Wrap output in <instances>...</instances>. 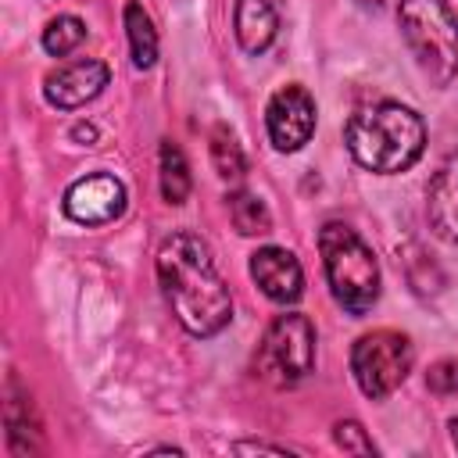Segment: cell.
Listing matches in <instances>:
<instances>
[{
    "label": "cell",
    "mask_w": 458,
    "mask_h": 458,
    "mask_svg": "<svg viewBox=\"0 0 458 458\" xmlns=\"http://www.w3.org/2000/svg\"><path fill=\"white\" fill-rule=\"evenodd\" d=\"M161 293L190 336H215L233 318V297L215 268L208 243L197 233H172L157 250Z\"/></svg>",
    "instance_id": "cell-1"
},
{
    "label": "cell",
    "mask_w": 458,
    "mask_h": 458,
    "mask_svg": "<svg viewBox=\"0 0 458 458\" xmlns=\"http://www.w3.org/2000/svg\"><path fill=\"white\" fill-rule=\"evenodd\" d=\"M344 143L361 168L394 175V172L411 168L422 157L426 125L411 107H404L397 100H379V104L358 107L347 118Z\"/></svg>",
    "instance_id": "cell-2"
},
{
    "label": "cell",
    "mask_w": 458,
    "mask_h": 458,
    "mask_svg": "<svg viewBox=\"0 0 458 458\" xmlns=\"http://www.w3.org/2000/svg\"><path fill=\"white\" fill-rule=\"evenodd\" d=\"M318 250L333 301L347 315H365L379 301V261L372 247L351 225L326 222L318 229Z\"/></svg>",
    "instance_id": "cell-3"
},
{
    "label": "cell",
    "mask_w": 458,
    "mask_h": 458,
    "mask_svg": "<svg viewBox=\"0 0 458 458\" xmlns=\"http://www.w3.org/2000/svg\"><path fill=\"white\" fill-rule=\"evenodd\" d=\"M401 36L433 86H447L458 75V18L447 0H401Z\"/></svg>",
    "instance_id": "cell-4"
},
{
    "label": "cell",
    "mask_w": 458,
    "mask_h": 458,
    "mask_svg": "<svg viewBox=\"0 0 458 458\" xmlns=\"http://www.w3.org/2000/svg\"><path fill=\"white\" fill-rule=\"evenodd\" d=\"M315 369V326L301 311L276 315L272 326L265 329L258 354H254V372L272 383V386H293Z\"/></svg>",
    "instance_id": "cell-5"
},
{
    "label": "cell",
    "mask_w": 458,
    "mask_h": 458,
    "mask_svg": "<svg viewBox=\"0 0 458 458\" xmlns=\"http://www.w3.org/2000/svg\"><path fill=\"white\" fill-rule=\"evenodd\" d=\"M411 361H415V347L397 329H372V333L358 336L351 347L354 383L372 401L390 397L411 372Z\"/></svg>",
    "instance_id": "cell-6"
},
{
    "label": "cell",
    "mask_w": 458,
    "mask_h": 458,
    "mask_svg": "<svg viewBox=\"0 0 458 458\" xmlns=\"http://www.w3.org/2000/svg\"><path fill=\"white\" fill-rule=\"evenodd\" d=\"M265 129H268V140L276 150H283V154L301 150L315 132V97L297 82L279 86L268 97Z\"/></svg>",
    "instance_id": "cell-7"
},
{
    "label": "cell",
    "mask_w": 458,
    "mask_h": 458,
    "mask_svg": "<svg viewBox=\"0 0 458 458\" xmlns=\"http://www.w3.org/2000/svg\"><path fill=\"white\" fill-rule=\"evenodd\" d=\"M125 211V186L107 172L75 179L64 190V215L79 225H107Z\"/></svg>",
    "instance_id": "cell-8"
},
{
    "label": "cell",
    "mask_w": 458,
    "mask_h": 458,
    "mask_svg": "<svg viewBox=\"0 0 458 458\" xmlns=\"http://www.w3.org/2000/svg\"><path fill=\"white\" fill-rule=\"evenodd\" d=\"M111 72L104 61L97 57H75L57 64L47 79H43V97L50 107L57 111H75L82 104H89L93 97H100V89L107 86Z\"/></svg>",
    "instance_id": "cell-9"
},
{
    "label": "cell",
    "mask_w": 458,
    "mask_h": 458,
    "mask_svg": "<svg viewBox=\"0 0 458 458\" xmlns=\"http://www.w3.org/2000/svg\"><path fill=\"white\" fill-rule=\"evenodd\" d=\"M250 279L276 304H293L304 293V268L286 247H261L250 254Z\"/></svg>",
    "instance_id": "cell-10"
},
{
    "label": "cell",
    "mask_w": 458,
    "mask_h": 458,
    "mask_svg": "<svg viewBox=\"0 0 458 458\" xmlns=\"http://www.w3.org/2000/svg\"><path fill=\"white\" fill-rule=\"evenodd\" d=\"M426 218L429 229L458 247V147L444 157V165L433 172L429 190H426Z\"/></svg>",
    "instance_id": "cell-11"
},
{
    "label": "cell",
    "mask_w": 458,
    "mask_h": 458,
    "mask_svg": "<svg viewBox=\"0 0 458 458\" xmlns=\"http://www.w3.org/2000/svg\"><path fill=\"white\" fill-rule=\"evenodd\" d=\"M233 32L243 54H265L279 36V11L272 0H236Z\"/></svg>",
    "instance_id": "cell-12"
},
{
    "label": "cell",
    "mask_w": 458,
    "mask_h": 458,
    "mask_svg": "<svg viewBox=\"0 0 458 458\" xmlns=\"http://www.w3.org/2000/svg\"><path fill=\"white\" fill-rule=\"evenodd\" d=\"M4 426H7V451L11 454H36L43 447L39 422L32 419V404L25 394H18L14 383H11L7 408H4Z\"/></svg>",
    "instance_id": "cell-13"
},
{
    "label": "cell",
    "mask_w": 458,
    "mask_h": 458,
    "mask_svg": "<svg viewBox=\"0 0 458 458\" xmlns=\"http://www.w3.org/2000/svg\"><path fill=\"white\" fill-rule=\"evenodd\" d=\"M125 32H129V54L136 68H150L157 61V29L140 0L125 4Z\"/></svg>",
    "instance_id": "cell-14"
},
{
    "label": "cell",
    "mask_w": 458,
    "mask_h": 458,
    "mask_svg": "<svg viewBox=\"0 0 458 458\" xmlns=\"http://www.w3.org/2000/svg\"><path fill=\"white\" fill-rule=\"evenodd\" d=\"M157 168H161V197H165L168 204H182V200L190 197L193 179H190V165H186L182 150H179L172 140L161 143V150H157Z\"/></svg>",
    "instance_id": "cell-15"
},
{
    "label": "cell",
    "mask_w": 458,
    "mask_h": 458,
    "mask_svg": "<svg viewBox=\"0 0 458 458\" xmlns=\"http://www.w3.org/2000/svg\"><path fill=\"white\" fill-rule=\"evenodd\" d=\"M229 218H233L236 233H243V236H265V233H272V215L261 204V197H254L250 190L229 193Z\"/></svg>",
    "instance_id": "cell-16"
},
{
    "label": "cell",
    "mask_w": 458,
    "mask_h": 458,
    "mask_svg": "<svg viewBox=\"0 0 458 458\" xmlns=\"http://www.w3.org/2000/svg\"><path fill=\"white\" fill-rule=\"evenodd\" d=\"M211 165H215V172L222 179H243V172H247V157H243V150H240V143H236L229 125H215L211 129Z\"/></svg>",
    "instance_id": "cell-17"
},
{
    "label": "cell",
    "mask_w": 458,
    "mask_h": 458,
    "mask_svg": "<svg viewBox=\"0 0 458 458\" xmlns=\"http://www.w3.org/2000/svg\"><path fill=\"white\" fill-rule=\"evenodd\" d=\"M82 39H86V25H82L75 14H57V18H50L47 29H43V50L54 54V57L72 54Z\"/></svg>",
    "instance_id": "cell-18"
},
{
    "label": "cell",
    "mask_w": 458,
    "mask_h": 458,
    "mask_svg": "<svg viewBox=\"0 0 458 458\" xmlns=\"http://www.w3.org/2000/svg\"><path fill=\"white\" fill-rule=\"evenodd\" d=\"M426 386H429L433 394H440V397L458 394V358H440V361H433L429 372H426Z\"/></svg>",
    "instance_id": "cell-19"
},
{
    "label": "cell",
    "mask_w": 458,
    "mask_h": 458,
    "mask_svg": "<svg viewBox=\"0 0 458 458\" xmlns=\"http://www.w3.org/2000/svg\"><path fill=\"white\" fill-rule=\"evenodd\" d=\"M333 440H336V447H344V451H351V454H372V451H376V444L365 437V429H361L354 419L336 422V426H333Z\"/></svg>",
    "instance_id": "cell-20"
},
{
    "label": "cell",
    "mask_w": 458,
    "mask_h": 458,
    "mask_svg": "<svg viewBox=\"0 0 458 458\" xmlns=\"http://www.w3.org/2000/svg\"><path fill=\"white\" fill-rule=\"evenodd\" d=\"M236 451H272V454H286V447H279V444H236Z\"/></svg>",
    "instance_id": "cell-21"
},
{
    "label": "cell",
    "mask_w": 458,
    "mask_h": 458,
    "mask_svg": "<svg viewBox=\"0 0 458 458\" xmlns=\"http://www.w3.org/2000/svg\"><path fill=\"white\" fill-rule=\"evenodd\" d=\"M447 429H451V440H454V447H458V415L447 422Z\"/></svg>",
    "instance_id": "cell-22"
},
{
    "label": "cell",
    "mask_w": 458,
    "mask_h": 458,
    "mask_svg": "<svg viewBox=\"0 0 458 458\" xmlns=\"http://www.w3.org/2000/svg\"><path fill=\"white\" fill-rule=\"evenodd\" d=\"M354 4H358V7H383L386 0H354Z\"/></svg>",
    "instance_id": "cell-23"
}]
</instances>
